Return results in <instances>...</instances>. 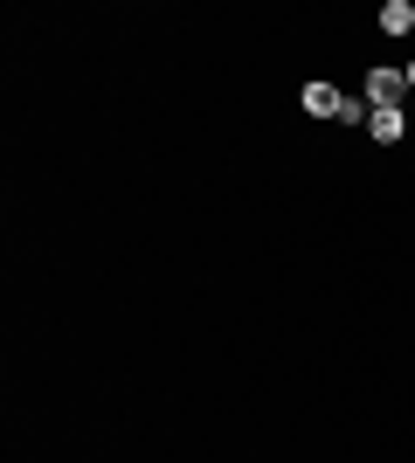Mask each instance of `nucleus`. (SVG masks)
<instances>
[{"instance_id": "nucleus-1", "label": "nucleus", "mask_w": 415, "mask_h": 463, "mask_svg": "<svg viewBox=\"0 0 415 463\" xmlns=\"http://www.w3.org/2000/svg\"><path fill=\"white\" fill-rule=\"evenodd\" d=\"M401 83H409V77H401V70H388V62H381V70H367V90H360V97H367V111H395V104H401Z\"/></svg>"}, {"instance_id": "nucleus-2", "label": "nucleus", "mask_w": 415, "mask_h": 463, "mask_svg": "<svg viewBox=\"0 0 415 463\" xmlns=\"http://www.w3.org/2000/svg\"><path fill=\"white\" fill-rule=\"evenodd\" d=\"M305 111L312 118H339L346 111V90H339V83H305Z\"/></svg>"}, {"instance_id": "nucleus-3", "label": "nucleus", "mask_w": 415, "mask_h": 463, "mask_svg": "<svg viewBox=\"0 0 415 463\" xmlns=\"http://www.w3.org/2000/svg\"><path fill=\"white\" fill-rule=\"evenodd\" d=\"M401 132H409L401 104H395V111H374V118H367V138H381V146H401Z\"/></svg>"}, {"instance_id": "nucleus-4", "label": "nucleus", "mask_w": 415, "mask_h": 463, "mask_svg": "<svg viewBox=\"0 0 415 463\" xmlns=\"http://www.w3.org/2000/svg\"><path fill=\"white\" fill-rule=\"evenodd\" d=\"M381 28H388V35H409V28H415V7H409V0H388V7H381Z\"/></svg>"}, {"instance_id": "nucleus-5", "label": "nucleus", "mask_w": 415, "mask_h": 463, "mask_svg": "<svg viewBox=\"0 0 415 463\" xmlns=\"http://www.w3.org/2000/svg\"><path fill=\"white\" fill-rule=\"evenodd\" d=\"M409 90H415V62H409Z\"/></svg>"}]
</instances>
